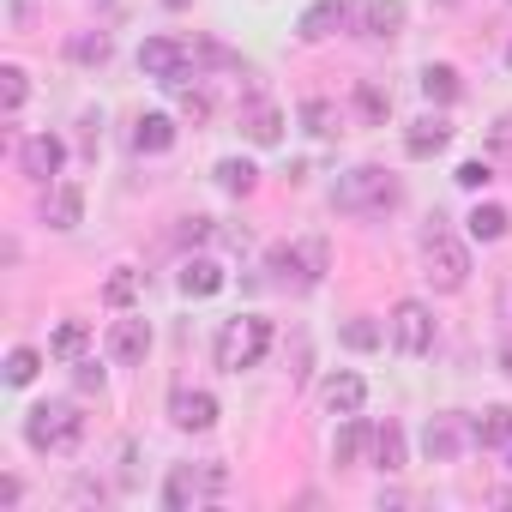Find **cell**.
I'll return each mask as SVG.
<instances>
[{"label": "cell", "instance_id": "18", "mask_svg": "<svg viewBox=\"0 0 512 512\" xmlns=\"http://www.w3.org/2000/svg\"><path fill=\"white\" fill-rule=\"evenodd\" d=\"M422 446H428V458H434V464H452V458H458V446H464V428H458V416H428V428H422Z\"/></svg>", "mask_w": 512, "mask_h": 512}, {"label": "cell", "instance_id": "27", "mask_svg": "<svg viewBox=\"0 0 512 512\" xmlns=\"http://www.w3.org/2000/svg\"><path fill=\"white\" fill-rule=\"evenodd\" d=\"M356 115H362L368 127H386V121H392V91H380L374 79H362V85H356Z\"/></svg>", "mask_w": 512, "mask_h": 512}, {"label": "cell", "instance_id": "38", "mask_svg": "<svg viewBox=\"0 0 512 512\" xmlns=\"http://www.w3.org/2000/svg\"><path fill=\"white\" fill-rule=\"evenodd\" d=\"M73 386H79V392H103V368L79 356V362H73Z\"/></svg>", "mask_w": 512, "mask_h": 512}, {"label": "cell", "instance_id": "13", "mask_svg": "<svg viewBox=\"0 0 512 512\" xmlns=\"http://www.w3.org/2000/svg\"><path fill=\"white\" fill-rule=\"evenodd\" d=\"M145 350H151V326H145V320H115V326H109V362L139 368Z\"/></svg>", "mask_w": 512, "mask_h": 512}, {"label": "cell", "instance_id": "10", "mask_svg": "<svg viewBox=\"0 0 512 512\" xmlns=\"http://www.w3.org/2000/svg\"><path fill=\"white\" fill-rule=\"evenodd\" d=\"M169 422H175V428H187V434H205V428L217 422V398H211V392H199V386H181V392L169 398Z\"/></svg>", "mask_w": 512, "mask_h": 512}, {"label": "cell", "instance_id": "22", "mask_svg": "<svg viewBox=\"0 0 512 512\" xmlns=\"http://www.w3.org/2000/svg\"><path fill=\"white\" fill-rule=\"evenodd\" d=\"M175 145V121L169 115H139V127H133V151L139 157H163Z\"/></svg>", "mask_w": 512, "mask_h": 512}, {"label": "cell", "instance_id": "32", "mask_svg": "<svg viewBox=\"0 0 512 512\" xmlns=\"http://www.w3.org/2000/svg\"><path fill=\"white\" fill-rule=\"evenodd\" d=\"M25 91H31V85H25V67H13V61H7V67H0V109H7V115H19Z\"/></svg>", "mask_w": 512, "mask_h": 512}, {"label": "cell", "instance_id": "9", "mask_svg": "<svg viewBox=\"0 0 512 512\" xmlns=\"http://www.w3.org/2000/svg\"><path fill=\"white\" fill-rule=\"evenodd\" d=\"M350 19H356V0H314L296 31H302V43H326V37H338Z\"/></svg>", "mask_w": 512, "mask_h": 512}, {"label": "cell", "instance_id": "1", "mask_svg": "<svg viewBox=\"0 0 512 512\" xmlns=\"http://www.w3.org/2000/svg\"><path fill=\"white\" fill-rule=\"evenodd\" d=\"M404 199V187H398V175L392 169H380V163H356L350 175H338V187H332V205L338 211H350V217H374V211H392Z\"/></svg>", "mask_w": 512, "mask_h": 512}, {"label": "cell", "instance_id": "46", "mask_svg": "<svg viewBox=\"0 0 512 512\" xmlns=\"http://www.w3.org/2000/svg\"><path fill=\"white\" fill-rule=\"evenodd\" d=\"M434 7H458V0H434Z\"/></svg>", "mask_w": 512, "mask_h": 512}, {"label": "cell", "instance_id": "5", "mask_svg": "<svg viewBox=\"0 0 512 512\" xmlns=\"http://www.w3.org/2000/svg\"><path fill=\"white\" fill-rule=\"evenodd\" d=\"M139 73L157 79V85H169V91H187V79H199V55L187 43H175V37H145Z\"/></svg>", "mask_w": 512, "mask_h": 512}, {"label": "cell", "instance_id": "26", "mask_svg": "<svg viewBox=\"0 0 512 512\" xmlns=\"http://www.w3.org/2000/svg\"><path fill=\"white\" fill-rule=\"evenodd\" d=\"M217 187L235 193V199H247L253 187H260V169H253L247 157H223V163H217Z\"/></svg>", "mask_w": 512, "mask_h": 512}, {"label": "cell", "instance_id": "44", "mask_svg": "<svg viewBox=\"0 0 512 512\" xmlns=\"http://www.w3.org/2000/svg\"><path fill=\"white\" fill-rule=\"evenodd\" d=\"M163 7H169V13H181V7H193V0H163Z\"/></svg>", "mask_w": 512, "mask_h": 512}, {"label": "cell", "instance_id": "12", "mask_svg": "<svg viewBox=\"0 0 512 512\" xmlns=\"http://www.w3.org/2000/svg\"><path fill=\"white\" fill-rule=\"evenodd\" d=\"M368 452H374V422H362V410H356V416H344V428L332 434V464L350 470V464H362Z\"/></svg>", "mask_w": 512, "mask_h": 512}, {"label": "cell", "instance_id": "30", "mask_svg": "<svg viewBox=\"0 0 512 512\" xmlns=\"http://www.w3.org/2000/svg\"><path fill=\"white\" fill-rule=\"evenodd\" d=\"M302 127H308L314 139H338V109H332L326 97H308V103H302Z\"/></svg>", "mask_w": 512, "mask_h": 512}, {"label": "cell", "instance_id": "24", "mask_svg": "<svg viewBox=\"0 0 512 512\" xmlns=\"http://www.w3.org/2000/svg\"><path fill=\"white\" fill-rule=\"evenodd\" d=\"M85 344H91V326H85V320H61L55 338H49V356H55V362H79Z\"/></svg>", "mask_w": 512, "mask_h": 512}, {"label": "cell", "instance_id": "42", "mask_svg": "<svg viewBox=\"0 0 512 512\" xmlns=\"http://www.w3.org/2000/svg\"><path fill=\"white\" fill-rule=\"evenodd\" d=\"M199 482H205V488H211V494H217V488H223V482H229V470H223V464H205V470H199Z\"/></svg>", "mask_w": 512, "mask_h": 512}, {"label": "cell", "instance_id": "8", "mask_svg": "<svg viewBox=\"0 0 512 512\" xmlns=\"http://www.w3.org/2000/svg\"><path fill=\"white\" fill-rule=\"evenodd\" d=\"M61 163H67V139H55V133H31V139L19 145V169H25L31 181H55Z\"/></svg>", "mask_w": 512, "mask_h": 512}, {"label": "cell", "instance_id": "29", "mask_svg": "<svg viewBox=\"0 0 512 512\" xmlns=\"http://www.w3.org/2000/svg\"><path fill=\"white\" fill-rule=\"evenodd\" d=\"M464 223H470V241H500L512 217H506V205H476Z\"/></svg>", "mask_w": 512, "mask_h": 512}, {"label": "cell", "instance_id": "3", "mask_svg": "<svg viewBox=\"0 0 512 512\" xmlns=\"http://www.w3.org/2000/svg\"><path fill=\"white\" fill-rule=\"evenodd\" d=\"M25 440H31V452H73V446L85 440L79 404H37V410L25 416Z\"/></svg>", "mask_w": 512, "mask_h": 512}, {"label": "cell", "instance_id": "4", "mask_svg": "<svg viewBox=\"0 0 512 512\" xmlns=\"http://www.w3.org/2000/svg\"><path fill=\"white\" fill-rule=\"evenodd\" d=\"M422 278L440 290V296H452V290H464L470 284V247L452 235V229H434L428 241H422Z\"/></svg>", "mask_w": 512, "mask_h": 512}, {"label": "cell", "instance_id": "7", "mask_svg": "<svg viewBox=\"0 0 512 512\" xmlns=\"http://www.w3.org/2000/svg\"><path fill=\"white\" fill-rule=\"evenodd\" d=\"M404 25H410V7H404V0H356V31H362V37L392 43V37H404Z\"/></svg>", "mask_w": 512, "mask_h": 512}, {"label": "cell", "instance_id": "37", "mask_svg": "<svg viewBox=\"0 0 512 512\" xmlns=\"http://www.w3.org/2000/svg\"><path fill=\"white\" fill-rule=\"evenodd\" d=\"M211 235H217L211 217H181V229H175V241H187V247H199V241H211Z\"/></svg>", "mask_w": 512, "mask_h": 512}, {"label": "cell", "instance_id": "19", "mask_svg": "<svg viewBox=\"0 0 512 512\" xmlns=\"http://www.w3.org/2000/svg\"><path fill=\"white\" fill-rule=\"evenodd\" d=\"M470 440H476L482 452H494V446H512V404H488V410L470 422Z\"/></svg>", "mask_w": 512, "mask_h": 512}, {"label": "cell", "instance_id": "34", "mask_svg": "<svg viewBox=\"0 0 512 512\" xmlns=\"http://www.w3.org/2000/svg\"><path fill=\"white\" fill-rule=\"evenodd\" d=\"M296 247H302V266H308V278L320 284V278L332 272V247H326L320 235H308V241H296Z\"/></svg>", "mask_w": 512, "mask_h": 512}, {"label": "cell", "instance_id": "45", "mask_svg": "<svg viewBox=\"0 0 512 512\" xmlns=\"http://www.w3.org/2000/svg\"><path fill=\"white\" fill-rule=\"evenodd\" d=\"M506 314H512V284H506Z\"/></svg>", "mask_w": 512, "mask_h": 512}, {"label": "cell", "instance_id": "35", "mask_svg": "<svg viewBox=\"0 0 512 512\" xmlns=\"http://www.w3.org/2000/svg\"><path fill=\"white\" fill-rule=\"evenodd\" d=\"M350 350H380V326L374 320H344V332H338Z\"/></svg>", "mask_w": 512, "mask_h": 512}, {"label": "cell", "instance_id": "16", "mask_svg": "<svg viewBox=\"0 0 512 512\" xmlns=\"http://www.w3.org/2000/svg\"><path fill=\"white\" fill-rule=\"evenodd\" d=\"M79 217H85V187H79V181H61V187L43 199V223H49V229H79Z\"/></svg>", "mask_w": 512, "mask_h": 512}, {"label": "cell", "instance_id": "28", "mask_svg": "<svg viewBox=\"0 0 512 512\" xmlns=\"http://www.w3.org/2000/svg\"><path fill=\"white\" fill-rule=\"evenodd\" d=\"M67 61L103 67V61H109V37H103V31H73V37H67Z\"/></svg>", "mask_w": 512, "mask_h": 512}, {"label": "cell", "instance_id": "31", "mask_svg": "<svg viewBox=\"0 0 512 512\" xmlns=\"http://www.w3.org/2000/svg\"><path fill=\"white\" fill-rule=\"evenodd\" d=\"M133 296H139V272H133V266H115L109 284H103V302H109V308H127Z\"/></svg>", "mask_w": 512, "mask_h": 512}, {"label": "cell", "instance_id": "20", "mask_svg": "<svg viewBox=\"0 0 512 512\" xmlns=\"http://www.w3.org/2000/svg\"><path fill=\"white\" fill-rule=\"evenodd\" d=\"M422 97H428V103H440V109H452V103L464 97V79H458V67H446V61H428V67H422Z\"/></svg>", "mask_w": 512, "mask_h": 512}, {"label": "cell", "instance_id": "23", "mask_svg": "<svg viewBox=\"0 0 512 512\" xmlns=\"http://www.w3.org/2000/svg\"><path fill=\"white\" fill-rule=\"evenodd\" d=\"M374 464H380L386 476H398V470L410 464V446H404V428H398V422L374 428Z\"/></svg>", "mask_w": 512, "mask_h": 512}, {"label": "cell", "instance_id": "36", "mask_svg": "<svg viewBox=\"0 0 512 512\" xmlns=\"http://www.w3.org/2000/svg\"><path fill=\"white\" fill-rule=\"evenodd\" d=\"M452 181H458V187H470V193H482V187L494 181V169H488L482 157H470V163H458V175H452Z\"/></svg>", "mask_w": 512, "mask_h": 512}, {"label": "cell", "instance_id": "39", "mask_svg": "<svg viewBox=\"0 0 512 512\" xmlns=\"http://www.w3.org/2000/svg\"><path fill=\"white\" fill-rule=\"evenodd\" d=\"M181 115H187V121H205V115H211V97H205V91H181Z\"/></svg>", "mask_w": 512, "mask_h": 512}, {"label": "cell", "instance_id": "40", "mask_svg": "<svg viewBox=\"0 0 512 512\" xmlns=\"http://www.w3.org/2000/svg\"><path fill=\"white\" fill-rule=\"evenodd\" d=\"M488 145H494V151H512V115H500V121L488 127Z\"/></svg>", "mask_w": 512, "mask_h": 512}, {"label": "cell", "instance_id": "14", "mask_svg": "<svg viewBox=\"0 0 512 512\" xmlns=\"http://www.w3.org/2000/svg\"><path fill=\"white\" fill-rule=\"evenodd\" d=\"M266 272H272L278 290H314V278H308V266H302V247H296V241H278V247L266 253Z\"/></svg>", "mask_w": 512, "mask_h": 512}, {"label": "cell", "instance_id": "2", "mask_svg": "<svg viewBox=\"0 0 512 512\" xmlns=\"http://www.w3.org/2000/svg\"><path fill=\"white\" fill-rule=\"evenodd\" d=\"M266 350H272V320H260V314H241V320H229V326L217 332V368H223V374L260 368Z\"/></svg>", "mask_w": 512, "mask_h": 512}, {"label": "cell", "instance_id": "43", "mask_svg": "<svg viewBox=\"0 0 512 512\" xmlns=\"http://www.w3.org/2000/svg\"><path fill=\"white\" fill-rule=\"evenodd\" d=\"M500 374H512V338L500 344Z\"/></svg>", "mask_w": 512, "mask_h": 512}, {"label": "cell", "instance_id": "15", "mask_svg": "<svg viewBox=\"0 0 512 512\" xmlns=\"http://www.w3.org/2000/svg\"><path fill=\"white\" fill-rule=\"evenodd\" d=\"M452 145V127H446V115H422V121H410V133H404V151L422 163V157H440Z\"/></svg>", "mask_w": 512, "mask_h": 512}, {"label": "cell", "instance_id": "17", "mask_svg": "<svg viewBox=\"0 0 512 512\" xmlns=\"http://www.w3.org/2000/svg\"><path fill=\"white\" fill-rule=\"evenodd\" d=\"M320 398H326L332 416H356V410L368 404V380H362V374H332V380L320 386Z\"/></svg>", "mask_w": 512, "mask_h": 512}, {"label": "cell", "instance_id": "25", "mask_svg": "<svg viewBox=\"0 0 512 512\" xmlns=\"http://www.w3.org/2000/svg\"><path fill=\"white\" fill-rule=\"evenodd\" d=\"M193 500H199V470H193V464H175L169 482H163V506H169V512H187Z\"/></svg>", "mask_w": 512, "mask_h": 512}, {"label": "cell", "instance_id": "11", "mask_svg": "<svg viewBox=\"0 0 512 512\" xmlns=\"http://www.w3.org/2000/svg\"><path fill=\"white\" fill-rule=\"evenodd\" d=\"M241 133H247V145L272 151V145L284 139V109H278V103H266V97H253V103L241 109Z\"/></svg>", "mask_w": 512, "mask_h": 512}, {"label": "cell", "instance_id": "21", "mask_svg": "<svg viewBox=\"0 0 512 512\" xmlns=\"http://www.w3.org/2000/svg\"><path fill=\"white\" fill-rule=\"evenodd\" d=\"M217 290H223V266H217V260H205V253H199V260L181 266V296L205 302V296H217Z\"/></svg>", "mask_w": 512, "mask_h": 512}, {"label": "cell", "instance_id": "6", "mask_svg": "<svg viewBox=\"0 0 512 512\" xmlns=\"http://www.w3.org/2000/svg\"><path fill=\"white\" fill-rule=\"evenodd\" d=\"M392 344H398L404 356H428V350H434V314H428V302L404 296V302L392 308Z\"/></svg>", "mask_w": 512, "mask_h": 512}, {"label": "cell", "instance_id": "47", "mask_svg": "<svg viewBox=\"0 0 512 512\" xmlns=\"http://www.w3.org/2000/svg\"><path fill=\"white\" fill-rule=\"evenodd\" d=\"M506 67H512V49H506Z\"/></svg>", "mask_w": 512, "mask_h": 512}, {"label": "cell", "instance_id": "41", "mask_svg": "<svg viewBox=\"0 0 512 512\" xmlns=\"http://www.w3.org/2000/svg\"><path fill=\"white\" fill-rule=\"evenodd\" d=\"M19 494H25V488H19V476H0V512L19 506Z\"/></svg>", "mask_w": 512, "mask_h": 512}, {"label": "cell", "instance_id": "33", "mask_svg": "<svg viewBox=\"0 0 512 512\" xmlns=\"http://www.w3.org/2000/svg\"><path fill=\"white\" fill-rule=\"evenodd\" d=\"M37 368H43V356H37L31 344H19V350L7 356V386H31V380H37Z\"/></svg>", "mask_w": 512, "mask_h": 512}]
</instances>
